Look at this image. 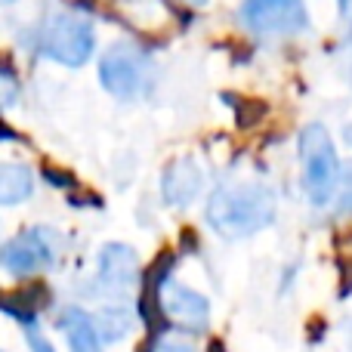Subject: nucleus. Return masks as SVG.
Segmentation results:
<instances>
[{"label":"nucleus","instance_id":"1","mask_svg":"<svg viewBox=\"0 0 352 352\" xmlns=\"http://www.w3.org/2000/svg\"><path fill=\"white\" fill-rule=\"evenodd\" d=\"M275 219V195L263 182L238 179L207 198V223L223 238H248Z\"/></svg>","mask_w":352,"mask_h":352},{"label":"nucleus","instance_id":"2","mask_svg":"<svg viewBox=\"0 0 352 352\" xmlns=\"http://www.w3.org/2000/svg\"><path fill=\"white\" fill-rule=\"evenodd\" d=\"M300 161H303V186L316 207H324L337 195L340 158L322 124H306L300 130Z\"/></svg>","mask_w":352,"mask_h":352},{"label":"nucleus","instance_id":"3","mask_svg":"<svg viewBox=\"0 0 352 352\" xmlns=\"http://www.w3.org/2000/svg\"><path fill=\"white\" fill-rule=\"evenodd\" d=\"M41 50L43 56H50L53 62H62V65H84L93 53V25L84 16H68V12L53 16L50 25L43 28Z\"/></svg>","mask_w":352,"mask_h":352},{"label":"nucleus","instance_id":"4","mask_svg":"<svg viewBox=\"0 0 352 352\" xmlns=\"http://www.w3.org/2000/svg\"><path fill=\"white\" fill-rule=\"evenodd\" d=\"M241 19L256 34H297L309 25L303 0H244Z\"/></svg>","mask_w":352,"mask_h":352},{"label":"nucleus","instance_id":"5","mask_svg":"<svg viewBox=\"0 0 352 352\" xmlns=\"http://www.w3.org/2000/svg\"><path fill=\"white\" fill-rule=\"evenodd\" d=\"M99 80L118 99H133L146 80V56L133 43H115L99 62Z\"/></svg>","mask_w":352,"mask_h":352},{"label":"nucleus","instance_id":"6","mask_svg":"<svg viewBox=\"0 0 352 352\" xmlns=\"http://www.w3.org/2000/svg\"><path fill=\"white\" fill-rule=\"evenodd\" d=\"M53 260H56V244L50 241L47 229H31L0 248V266L10 275H16V278L50 269Z\"/></svg>","mask_w":352,"mask_h":352},{"label":"nucleus","instance_id":"7","mask_svg":"<svg viewBox=\"0 0 352 352\" xmlns=\"http://www.w3.org/2000/svg\"><path fill=\"white\" fill-rule=\"evenodd\" d=\"M161 309L167 312V318L176 322L186 331H204L210 322V303L207 297H201L198 291L179 285V281H164L158 291Z\"/></svg>","mask_w":352,"mask_h":352},{"label":"nucleus","instance_id":"8","mask_svg":"<svg viewBox=\"0 0 352 352\" xmlns=\"http://www.w3.org/2000/svg\"><path fill=\"white\" fill-rule=\"evenodd\" d=\"M136 254L127 244H109L99 254V285L111 294H127L136 285Z\"/></svg>","mask_w":352,"mask_h":352},{"label":"nucleus","instance_id":"9","mask_svg":"<svg viewBox=\"0 0 352 352\" xmlns=\"http://www.w3.org/2000/svg\"><path fill=\"white\" fill-rule=\"evenodd\" d=\"M201 186H204V173L195 158H176L161 179V192L170 207H188L198 198Z\"/></svg>","mask_w":352,"mask_h":352},{"label":"nucleus","instance_id":"10","mask_svg":"<svg viewBox=\"0 0 352 352\" xmlns=\"http://www.w3.org/2000/svg\"><path fill=\"white\" fill-rule=\"evenodd\" d=\"M59 324L65 331V340L72 352H102V340H99L96 328H93V318L84 309H65Z\"/></svg>","mask_w":352,"mask_h":352},{"label":"nucleus","instance_id":"11","mask_svg":"<svg viewBox=\"0 0 352 352\" xmlns=\"http://www.w3.org/2000/svg\"><path fill=\"white\" fill-rule=\"evenodd\" d=\"M34 188V176L22 164H3L0 167V204H19Z\"/></svg>","mask_w":352,"mask_h":352},{"label":"nucleus","instance_id":"12","mask_svg":"<svg viewBox=\"0 0 352 352\" xmlns=\"http://www.w3.org/2000/svg\"><path fill=\"white\" fill-rule=\"evenodd\" d=\"M93 328H96L99 340H109V343L121 340V337L133 328V316H130L127 309H121V306H109V309H102L93 318Z\"/></svg>","mask_w":352,"mask_h":352},{"label":"nucleus","instance_id":"13","mask_svg":"<svg viewBox=\"0 0 352 352\" xmlns=\"http://www.w3.org/2000/svg\"><path fill=\"white\" fill-rule=\"evenodd\" d=\"M16 90H19L16 78H12V74L0 65V105H10L12 99H16Z\"/></svg>","mask_w":352,"mask_h":352},{"label":"nucleus","instance_id":"14","mask_svg":"<svg viewBox=\"0 0 352 352\" xmlns=\"http://www.w3.org/2000/svg\"><path fill=\"white\" fill-rule=\"evenodd\" d=\"M340 210H352V170H346L343 176V188H340Z\"/></svg>","mask_w":352,"mask_h":352},{"label":"nucleus","instance_id":"15","mask_svg":"<svg viewBox=\"0 0 352 352\" xmlns=\"http://www.w3.org/2000/svg\"><path fill=\"white\" fill-rule=\"evenodd\" d=\"M155 352H195L188 343H179V340H164V343H158V349Z\"/></svg>","mask_w":352,"mask_h":352},{"label":"nucleus","instance_id":"16","mask_svg":"<svg viewBox=\"0 0 352 352\" xmlns=\"http://www.w3.org/2000/svg\"><path fill=\"white\" fill-rule=\"evenodd\" d=\"M28 346H31V352H53V346H50L41 334H34V331L28 334Z\"/></svg>","mask_w":352,"mask_h":352},{"label":"nucleus","instance_id":"17","mask_svg":"<svg viewBox=\"0 0 352 352\" xmlns=\"http://www.w3.org/2000/svg\"><path fill=\"white\" fill-rule=\"evenodd\" d=\"M343 53H346V62L343 65L352 72V28H349V34H346V41H343Z\"/></svg>","mask_w":352,"mask_h":352},{"label":"nucleus","instance_id":"18","mask_svg":"<svg viewBox=\"0 0 352 352\" xmlns=\"http://www.w3.org/2000/svg\"><path fill=\"white\" fill-rule=\"evenodd\" d=\"M346 142H349V146H352V124H349V127H346Z\"/></svg>","mask_w":352,"mask_h":352},{"label":"nucleus","instance_id":"19","mask_svg":"<svg viewBox=\"0 0 352 352\" xmlns=\"http://www.w3.org/2000/svg\"><path fill=\"white\" fill-rule=\"evenodd\" d=\"M188 3H195V6H201V3H207V0H188Z\"/></svg>","mask_w":352,"mask_h":352},{"label":"nucleus","instance_id":"20","mask_svg":"<svg viewBox=\"0 0 352 352\" xmlns=\"http://www.w3.org/2000/svg\"><path fill=\"white\" fill-rule=\"evenodd\" d=\"M340 6H349V0H340Z\"/></svg>","mask_w":352,"mask_h":352},{"label":"nucleus","instance_id":"21","mask_svg":"<svg viewBox=\"0 0 352 352\" xmlns=\"http://www.w3.org/2000/svg\"><path fill=\"white\" fill-rule=\"evenodd\" d=\"M3 3H12V0H0V6H3Z\"/></svg>","mask_w":352,"mask_h":352}]
</instances>
